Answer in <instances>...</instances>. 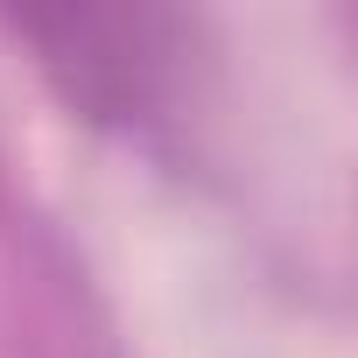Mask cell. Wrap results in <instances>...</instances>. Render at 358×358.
Returning a JSON list of instances; mask_svg holds the SVG:
<instances>
[{"label":"cell","mask_w":358,"mask_h":358,"mask_svg":"<svg viewBox=\"0 0 358 358\" xmlns=\"http://www.w3.org/2000/svg\"><path fill=\"white\" fill-rule=\"evenodd\" d=\"M15 29L36 43V64L57 78V92L92 120L141 113L176 64V22L148 8H50L22 15Z\"/></svg>","instance_id":"6da1fadb"}]
</instances>
